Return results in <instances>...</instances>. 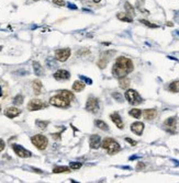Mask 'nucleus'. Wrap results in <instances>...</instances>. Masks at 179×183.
Wrapping results in <instances>:
<instances>
[{"label": "nucleus", "mask_w": 179, "mask_h": 183, "mask_svg": "<svg viewBox=\"0 0 179 183\" xmlns=\"http://www.w3.org/2000/svg\"><path fill=\"white\" fill-rule=\"evenodd\" d=\"M134 69L132 60L127 57H118L116 60V64L112 67V74L116 78H123L127 77V74L132 72Z\"/></svg>", "instance_id": "nucleus-1"}, {"label": "nucleus", "mask_w": 179, "mask_h": 183, "mask_svg": "<svg viewBox=\"0 0 179 183\" xmlns=\"http://www.w3.org/2000/svg\"><path fill=\"white\" fill-rule=\"evenodd\" d=\"M101 147L103 149H106L109 155H114V153H119V151L121 150V147L119 145V143L113 139V138H110V137L105 138V139L102 140Z\"/></svg>", "instance_id": "nucleus-2"}, {"label": "nucleus", "mask_w": 179, "mask_h": 183, "mask_svg": "<svg viewBox=\"0 0 179 183\" xmlns=\"http://www.w3.org/2000/svg\"><path fill=\"white\" fill-rule=\"evenodd\" d=\"M31 142H32V144H33L39 150H44L45 148L47 147V145H48V139H47V137L44 136V135H41V134L32 136Z\"/></svg>", "instance_id": "nucleus-3"}, {"label": "nucleus", "mask_w": 179, "mask_h": 183, "mask_svg": "<svg viewBox=\"0 0 179 183\" xmlns=\"http://www.w3.org/2000/svg\"><path fill=\"white\" fill-rule=\"evenodd\" d=\"M124 96H125V99L129 101V103L132 104V105H136V104H140L143 102V99L141 98V96L138 94V91L133 90V89L127 90V92H125Z\"/></svg>", "instance_id": "nucleus-4"}, {"label": "nucleus", "mask_w": 179, "mask_h": 183, "mask_svg": "<svg viewBox=\"0 0 179 183\" xmlns=\"http://www.w3.org/2000/svg\"><path fill=\"white\" fill-rule=\"evenodd\" d=\"M114 51H107V52H103L101 54V56H100V59L98 60V67L99 68H106L108 65V63H109V60L111 59V57H112V55H114Z\"/></svg>", "instance_id": "nucleus-5"}, {"label": "nucleus", "mask_w": 179, "mask_h": 183, "mask_svg": "<svg viewBox=\"0 0 179 183\" xmlns=\"http://www.w3.org/2000/svg\"><path fill=\"white\" fill-rule=\"evenodd\" d=\"M50 104H52V105H54V107H63V109H65V107H69L70 102L66 101L65 99H63L61 96H58L57 94V96H54L50 99Z\"/></svg>", "instance_id": "nucleus-6"}, {"label": "nucleus", "mask_w": 179, "mask_h": 183, "mask_svg": "<svg viewBox=\"0 0 179 183\" xmlns=\"http://www.w3.org/2000/svg\"><path fill=\"white\" fill-rule=\"evenodd\" d=\"M86 110L91 113L98 112V110H99V101H98V99L90 97L86 102Z\"/></svg>", "instance_id": "nucleus-7"}, {"label": "nucleus", "mask_w": 179, "mask_h": 183, "mask_svg": "<svg viewBox=\"0 0 179 183\" xmlns=\"http://www.w3.org/2000/svg\"><path fill=\"white\" fill-rule=\"evenodd\" d=\"M70 49L69 48H61L55 51V58L58 62H66L70 57Z\"/></svg>", "instance_id": "nucleus-8"}, {"label": "nucleus", "mask_w": 179, "mask_h": 183, "mask_svg": "<svg viewBox=\"0 0 179 183\" xmlns=\"http://www.w3.org/2000/svg\"><path fill=\"white\" fill-rule=\"evenodd\" d=\"M12 149H13L14 153H17V156L21 157V158H29V157L32 156L31 151L27 150L25 148L18 145V144H13V145H12Z\"/></svg>", "instance_id": "nucleus-9"}, {"label": "nucleus", "mask_w": 179, "mask_h": 183, "mask_svg": "<svg viewBox=\"0 0 179 183\" xmlns=\"http://www.w3.org/2000/svg\"><path fill=\"white\" fill-rule=\"evenodd\" d=\"M46 107V104L42 100H39V99H33L31 100L28 104V110L29 111H39V110L44 109Z\"/></svg>", "instance_id": "nucleus-10"}, {"label": "nucleus", "mask_w": 179, "mask_h": 183, "mask_svg": "<svg viewBox=\"0 0 179 183\" xmlns=\"http://www.w3.org/2000/svg\"><path fill=\"white\" fill-rule=\"evenodd\" d=\"M164 127L167 132H169L170 134H174L176 132L177 127V120L176 118H169L164 122Z\"/></svg>", "instance_id": "nucleus-11"}, {"label": "nucleus", "mask_w": 179, "mask_h": 183, "mask_svg": "<svg viewBox=\"0 0 179 183\" xmlns=\"http://www.w3.org/2000/svg\"><path fill=\"white\" fill-rule=\"evenodd\" d=\"M89 145H90V148H92V149H98L101 146V138H100L99 135H91L90 139H89Z\"/></svg>", "instance_id": "nucleus-12"}, {"label": "nucleus", "mask_w": 179, "mask_h": 183, "mask_svg": "<svg viewBox=\"0 0 179 183\" xmlns=\"http://www.w3.org/2000/svg\"><path fill=\"white\" fill-rule=\"evenodd\" d=\"M110 118L112 120V122L114 124L116 125V127L118 128H120V129H122L124 127V124H123V121H122V118H121V116L119 115V113H116V112H114V113H112V114L110 115Z\"/></svg>", "instance_id": "nucleus-13"}, {"label": "nucleus", "mask_w": 179, "mask_h": 183, "mask_svg": "<svg viewBox=\"0 0 179 183\" xmlns=\"http://www.w3.org/2000/svg\"><path fill=\"white\" fill-rule=\"evenodd\" d=\"M54 78L56 80H68L70 78V74L67 70L61 69V70H57L54 74Z\"/></svg>", "instance_id": "nucleus-14"}, {"label": "nucleus", "mask_w": 179, "mask_h": 183, "mask_svg": "<svg viewBox=\"0 0 179 183\" xmlns=\"http://www.w3.org/2000/svg\"><path fill=\"white\" fill-rule=\"evenodd\" d=\"M131 131L136 135H142L144 131V124L142 122H135L131 125Z\"/></svg>", "instance_id": "nucleus-15"}, {"label": "nucleus", "mask_w": 179, "mask_h": 183, "mask_svg": "<svg viewBox=\"0 0 179 183\" xmlns=\"http://www.w3.org/2000/svg\"><path fill=\"white\" fill-rule=\"evenodd\" d=\"M21 113V111H20L18 107H8V109L6 110V112H5V114H6L7 118H17L18 115Z\"/></svg>", "instance_id": "nucleus-16"}, {"label": "nucleus", "mask_w": 179, "mask_h": 183, "mask_svg": "<svg viewBox=\"0 0 179 183\" xmlns=\"http://www.w3.org/2000/svg\"><path fill=\"white\" fill-rule=\"evenodd\" d=\"M58 96H61L63 99H65L66 101L68 102H72L75 100V96H74V93L70 92L69 90H61V91H58Z\"/></svg>", "instance_id": "nucleus-17"}, {"label": "nucleus", "mask_w": 179, "mask_h": 183, "mask_svg": "<svg viewBox=\"0 0 179 183\" xmlns=\"http://www.w3.org/2000/svg\"><path fill=\"white\" fill-rule=\"evenodd\" d=\"M143 115H144V118H145L146 120L152 121V120H154V118L157 116V111H156L155 109H147V110H144Z\"/></svg>", "instance_id": "nucleus-18"}, {"label": "nucleus", "mask_w": 179, "mask_h": 183, "mask_svg": "<svg viewBox=\"0 0 179 183\" xmlns=\"http://www.w3.org/2000/svg\"><path fill=\"white\" fill-rule=\"evenodd\" d=\"M116 18H118L120 21H123V22H129V23L133 22L132 16H129L127 13H123V12H119V13L116 14Z\"/></svg>", "instance_id": "nucleus-19"}, {"label": "nucleus", "mask_w": 179, "mask_h": 183, "mask_svg": "<svg viewBox=\"0 0 179 183\" xmlns=\"http://www.w3.org/2000/svg\"><path fill=\"white\" fill-rule=\"evenodd\" d=\"M32 87H33V91H34V93H35L36 96L41 93V91H42V82L40 81V80H34V81L32 82Z\"/></svg>", "instance_id": "nucleus-20"}, {"label": "nucleus", "mask_w": 179, "mask_h": 183, "mask_svg": "<svg viewBox=\"0 0 179 183\" xmlns=\"http://www.w3.org/2000/svg\"><path fill=\"white\" fill-rule=\"evenodd\" d=\"M85 89V83L81 81H75L74 85H73V90L75 92H80V91H83Z\"/></svg>", "instance_id": "nucleus-21"}, {"label": "nucleus", "mask_w": 179, "mask_h": 183, "mask_svg": "<svg viewBox=\"0 0 179 183\" xmlns=\"http://www.w3.org/2000/svg\"><path fill=\"white\" fill-rule=\"evenodd\" d=\"M33 70H34V74L36 75V76H42L43 75V68H42V66L40 65L39 63H36V62H33Z\"/></svg>", "instance_id": "nucleus-22"}, {"label": "nucleus", "mask_w": 179, "mask_h": 183, "mask_svg": "<svg viewBox=\"0 0 179 183\" xmlns=\"http://www.w3.org/2000/svg\"><path fill=\"white\" fill-rule=\"evenodd\" d=\"M119 86H120V88H122V89H127L130 86V79L127 78V77L120 78V79H119Z\"/></svg>", "instance_id": "nucleus-23"}, {"label": "nucleus", "mask_w": 179, "mask_h": 183, "mask_svg": "<svg viewBox=\"0 0 179 183\" xmlns=\"http://www.w3.org/2000/svg\"><path fill=\"white\" fill-rule=\"evenodd\" d=\"M95 124H96V126L98 127V128L102 129V131H106V132L109 131V126H108L107 124H106L105 122H103V121L97 120L96 122H95Z\"/></svg>", "instance_id": "nucleus-24"}, {"label": "nucleus", "mask_w": 179, "mask_h": 183, "mask_svg": "<svg viewBox=\"0 0 179 183\" xmlns=\"http://www.w3.org/2000/svg\"><path fill=\"white\" fill-rule=\"evenodd\" d=\"M54 173H64V172H70V168L69 167H56L53 169Z\"/></svg>", "instance_id": "nucleus-25"}, {"label": "nucleus", "mask_w": 179, "mask_h": 183, "mask_svg": "<svg viewBox=\"0 0 179 183\" xmlns=\"http://www.w3.org/2000/svg\"><path fill=\"white\" fill-rule=\"evenodd\" d=\"M129 114L131 115V116H133L134 118H140L141 115H142V111H141L140 109H132L129 112Z\"/></svg>", "instance_id": "nucleus-26"}, {"label": "nucleus", "mask_w": 179, "mask_h": 183, "mask_svg": "<svg viewBox=\"0 0 179 183\" xmlns=\"http://www.w3.org/2000/svg\"><path fill=\"white\" fill-rule=\"evenodd\" d=\"M124 7H125V10H127V13L129 14V16H134V8L132 7V5L129 2H125V5H124Z\"/></svg>", "instance_id": "nucleus-27"}, {"label": "nucleus", "mask_w": 179, "mask_h": 183, "mask_svg": "<svg viewBox=\"0 0 179 183\" xmlns=\"http://www.w3.org/2000/svg\"><path fill=\"white\" fill-rule=\"evenodd\" d=\"M169 90L171 92H179V81H174L169 85Z\"/></svg>", "instance_id": "nucleus-28"}, {"label": "nucleus", "mask_w": 179, "mask_h": 183, "mask_svg": "<svg viewBox=\"0 0 179 183\" xmlns=\"http://www.w3.org/2000/svg\"><path fill=\"white\" fill-rule=\"evenodd\" d=\"M36 125L39 126V128L45 129L46 126L48 125V121H36Z\"/></svg>", "instance_id": "nucleus-29"}, {"label": "nucleus", "mask_w": 179, "mask_h": 183, "mask_svg": "<svg viewBox=\"0 0 179 183\" xmlns=\"http://www.w3.org/2000/svg\"><path fill=\"white\" fill-rule=\"evenodd\" d=\"M141 23H143L144 25H146V26L149 27H153V29H156V27H158V25L155 24V23H152V22L147 21V20H140Z\"/></svg>", "instance_id": "nucleus-30"}, {"label": "nucleus", "mask_w": 179, "mask_h": 183, "mask_svg": "<svg viewBox=\"0 0 179 183\" xmlns=\"http://www.w3.org/2000/svg\"><path fill=\"white\" fill-rule=\"evenodd\" d=\"M13 103L16 104V105H20V104H22L23 103V96L22 94H18V96L13 99Z\"/></svg>", "instance_id": "nucleus-31"}, {"label": "nucleus", "mask_w": 179, "mask_h": 183, "mask_svg": "<svg viewBox=\"0 0 179 183\" xmlns=\"http://www.w3.org/2000/svg\"><path fill=\"white\" fill-rule=\"evenodd\" d=\"M69 168L73 169V170H78V169L81 168V164H80V162H70Z\"/></svg>", "instance_id": "nucleus-32"}, {"label": "nucleus", "mask_w": 179, "mask_h": 183, "mask_svg": "<svg viewBox=\"0 0 179 183\" xmlns=\"http://www.w3.org/2000/svg\"><path fill=\"white\" fill-rule=\"evenodd\" d=\"M113 96V98L114 99H116V101H119V102H122V96L120 94L119 92H114L112 94Z\"/></svg>", "instance_id": "nucleus-33"}, {"label": "nucleus", "mask_w": 179, "mask_h": 183, "mask_svg": "<svg viewBox=\"0 0 179 183\" xmlns=\"http://www.w3.org/2000/svg\"><path fill=\"white\" fill-rule=\"evenodd\" d=\"M53 2L55 3V5H59V7H63V5H65V1H64V0H53Z\"/></svg>", "instance_id": "nucleus-34"}, {"label": "nucleus", "mask_w": 179, "mask_h": 183, "mask_svg": "<svg viewBox=\"0 0 179 183\" xmlns=\"http://www.w3.org/2000/svg\"><path fill=\"white\" fill-rule=\"evenodd\" d=\"M125 140H127V143H130V144H131L132 146H136V144H138V143L135 142V140L131 139V138H129V137H127V138H125Z\"/></svg>", "instance_id": "nucleus-35"}, {"label": "nucleus", "mask_w": 179, "mask_h": 183, "mask_svg": "<svg viewBox=\"0 0 179 183\" xmlns=\"http://www.w3.org/2000/svg\"><path fill=\"white\" fill-rule=\"evenodd\" d=\"M5 147H6V144H5V142L0 138V151H2L3 149H5Z\"/></svg>", "instance_id": "nucleus-36"}, {"label": "nucleus", "mask_w": 179, "mask_h": 183, "mask_svg": "<svg viewBox=\"0 0 179 183\" xmlns=\"http://www.w3.org/2000/svg\"><path fill=\"white\" fill-rule=\"evenodd\" d=\"M145 167V164H143V162H138V166H136V169L140 170V169H143V168Z\"/></svg>", "instance_id": "nucleus-37"}, {"label": "nucleus", "mask_w": 179, "mask_h": 183, "mask_svg": "<svg viewBox=\"0 0 179 183\" xmlns=\"http://www.w3.org/2000/svg\"><path fill=\"white\" fill-rule=\"evenodd\" d=\"M52 136L54 139H61V133L59 134H53Z\"/></svg>", "instance_id": "nucleus-38"}, {"label": "nucleus", "mask_w": 179, "mask_h": 183, "mask_svg": "<svg viewBox=\"0 0 179 183\" xmlns=\"http://www.w3.org/2000/svg\"><path fill=\"white\" fill-rule=\"evenodd\" d=\"M67 5H68V8L74 9V10H76V9H77V7H76L75 5H73V3H67Z\"/></svg>", "instance_id": "nucleus-39"}, {"label": "nucleus", "mask_w": 179, "mask_h": 183, "mask_svg": "<svg viewBox=\"0 0 179 183\" xmlns=\"http://www.w3.org/2000/svg\"><path fill=\"white\" fill-rule=\"evenodd\" d=\"M94 1H95V2H96V3H98V2H100L101 0H94Z\"/></svg>", "instance_id": "nucleus-40"}, {"label": "nucleus", "mask_w": 179, "mask_h": 183, "mask_svg": "<svg viewBox=\"0 0 179 183\" xmlns=\"http://www.w3.org/2000/svg\"><path fill=\"white\" fill-rule=\"evenodd\" d=\"M0 97H2V92H1V87H0Z\"/></svg>", "instance_id": "nucleus-41"}, {"label": "nucleus", "mask_w": 179, "mask_h": 183, "mask_svg": "<svg viewBox=\"0 0 179 183\" xmlns=\"http://www.w3.org/2000/svg\"><path fill=\"white\" fill-rule=\"evenodd\" d=\"M177 34H178V35H179V31H177Z\"/></svg>", "instance_id": "nucleus-42"}, {"label": "nucleus", "mask_w": 179, "mask_h": 183, "mask_svg": "<svg viewBox=\"0 0 179 183\" xmlns=\"http://www.w3.org/2000/svg\"><path fill=\"white\" fill-rule=\"evenodd\" d=\"M0 111H1V107H0Z\"/></svg>", "instance_id": "nucleus-43"}]
</instances>
